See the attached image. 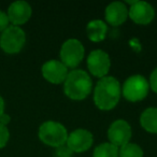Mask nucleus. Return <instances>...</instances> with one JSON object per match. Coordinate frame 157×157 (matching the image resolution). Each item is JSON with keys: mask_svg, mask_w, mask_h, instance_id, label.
<instances>
[{"mask_svg": "<svg viewBox=\"0 0 157 157\" xmlns=\"http://www.w3.org/2000/svg\"><path fill=\"white\" fill-rule=\"evenodd\" d=\"M42 75L52 84L63 83L68 75V68L59 60H48L42 66Z\"/></svg>", "mask_w": 157, "mask_h": 157, "instance_id": "obj_10", "label": "nucleus"}, {"mask_svg": "<svg viewBox=\"0 0 157 157\" xmlns=\"http://www.w3.org/2000/svg\"><path fill=\"white\" fill-rule=\"evenodd\" d=\"M128 15L136 24L147 25L154 20L155 11L150 3L145 1H136L129 8Z\"/></svg>", "mask_w": 157, "mask_h": 157, "instance_id": "obj_11", "label": "nucleus"}, {"mask_svg": "<svg viewBox=\"0 0 157 157\" xmlns=\"http://www.w3.org/2000/svg\"><path fill=\"white\" fill-rule=\"evenodd\" d=\"M94 142L92 132L83 128L75 129L72 131L67 139V146L72 153H82L87 151Z\"/></svg>", "mask_w": 157, "mask_h": 157, "instance_id": "obj_8", "label": "nucleus"}, {"mask_svg": "<svg viewBox=\"0 0 157 157\" xmlns=\"http://www.w3.org/2000/svg\"><path fill=\"white\" fill-rule=\"evenodd\" d=\"M87 67L94 76L100 78H105L111 67L109 55L102 50H94L87 57Z\"/></svg>", "mask_w": 157, "mask_h": 157, "instance_id": "obj_7", "label": "nucleus"}, {"mask_svg": "<svg viewBox=\"0 0 157 157\" xmlns=\"http://www.w3.org/2000/svg\"><path fill=\"white\" fill-rule=\"evenodd\" d=\"M105 20L112 26H120L128 16V9L127 7L121 1H115V2L110 3L107 7L105 12Z\"/></svg>", "mask_w": 157, "mask_h": 157, "instance_id": "obj_13", "label": "nucleus"}, {"mask_svg": "<svg viewBox=\"0 0 157 157\" xmlns=\"http://www.w3.org/2000/svg\"><path fill=\"white\" fill-rule=\"evenodd\" d=\"M118 157H143V151L138 144L127 143L118 150Z\"/></svg>", "mask_w": 157, "mask_h": 157, "instance_id": "obj_17", "label": "nucleus"}, {"mask_svg": "<svg viewBox=\"0 0 157 157\" xmlns=\"http://www.w3.org/2000/svg\"><path fill=\"white\" fill-rule=\"evenodd\" d=\"M9 24H10V21L9 17H8V14L0 10V31L1 33L5 31L10 26Z\"/></svg>", "mask_w": 157, "mask_h": 157, "instance_id": "obj_20", "label": "nucleus"}, {"mask_svg": "<svg viewBox=\"0 0 157 157\" xmlns=\"http://www.w3.org/2000/svg\"><path fill=\"white\" fill-rule=\"evenodd\" d=\"M31 7L28 2L18 0L11 3L8 9V17L13 26H21L29 21L31 16Z\"/></svg>", "mask_w": 157, "mask_h": 157, "instance_id": "obj_12", "label": "nucleus"}, {"mask_svg": "<svg viewBox=\"0 0 157 157\" xmlns=\"http://www.w3.org/2000/svg\"><path fill=\"white\" fill-rule=\"evenodd\" d=\"M93 157H118V147L109 143H101L94 151Z\"/></svg>", "mask_w": 157, "mask_h": 157, "instance_id": "obj_16", "label": "nucleus"}, {"mask_svg": "<svg viewBox=\"0 0 157 157\" xmlns=\"http://www.w3.org/2000/svg\"><path fill=\"white\" fill-rule=\"evenodd\" d=\"M26 35L21 27L9 26L0 36V48L7 54H17L24 48Z\"/></svg>", "mask_w": 157, "mask_h": 157, "instance_id": "obj_4", "label": "nucleus"}, {"mask_svg": "<svg viewBox=\"0 0 157 157\" xmlns=\"http://www.w3.org/2000/svg\"><path fill=\"white\" fill-rule=\"evenodd\" d=\"M10 138V132L8 130L7 126H3V125L0 124V148L5 147L7 145L8 141H9Z\"/></svg>", "mask_w": 157, "mask_h": 157, "instance_id": "obj_18", "label": "nucleus"}, {"mask_svg": "<svg viewBox=\"0 0 157 157\" xmlns=\"http://www.w3.org/2000/svg\"><path fill=\"white\" fill-rule=\"evenodd\" d=\"M10 121H11V117H10L8 114L3 113L2 115H1V117H0V124L3 125V126H6V125L9 124Z\"/></svg>", "mask_w": 157, "mask_h": 157, "instance_id": "obj_22", "label": "nucleus"}, {"mask_svg": "<svg viewBox=\"0 0 157 157\" xmlns=\"http://www.w3.org/2000/svg\"><path fill=\"white\" fill-rule=\"evenodd\" d=\"M73 153L68 148V146H59L56 148V152H55V157H72Z\"/></svg>", "mask_w": 157, "mask_h": 157, "instance_id": "obj_19", "label": "nucleus"}, {"mask_svg": "<svg viewBox=\"0 0 157 157\" xmlns=\"http://www.w3.org/2000/svg\"><path fill=\"white\" fill-rule=\"evenodd\" d=\"M150 86L153 90V92H155L157 94V68L154 69V71L152 72L150 78Z\"/></svg>", "mask_w": 157, "mask_h": 157, "instance_id": "obj_21", "label": "nucleus"}, {"mask_svg": "<svg viewBox=\"0 0 157 157\" xmlns=\"http://www.w3.org/2000/svg\"><path fill=\"white\" fill-rule=\"evenodd\" d=\"M121 84L113 76L99 78L94 90V101L98 109L109 111L115 108L121 98Z\"/></svg>", "mask_w": 157, "mask_h": 157, "instance_id": "obj_1", "label": "nucleus"}, {"mask_svg": "<svg viewBox=\"0 0 157 157\" xmlns=\"http://www.w3.org/2000/svg\"><path fill=\"white\" fill-rule=\"evenodd\" d=\"M92 78L84 70H72L63 82V92L72 100H83L92 90Z\"/></svg>", "mask_w": 157, "mask_h": 157, "instance_id": "obj_2", "label": "nucleus"}, {"mask_svg": "<svg viewBox=\"0 0 157 157\" xmlns=\"http://www.w3.org/2000/svg\"><path fill=\"white\" fill-rule=\"evenodd\" d=\"M39 138L44 144L59 147L65 145L68 139V132L66 127L63 124L54 121L44 122L39 128Z\"/></svg>", "mask_w": 157, "mask_h": 157, "instance_id": "obj_3", "label": "nucleus"}, {"mask_svg": "<svg viewBox=\"0 0 157 157\" xmlns=\"http://www.w3.org/2000/svg\"><path fill=\"white\" fill-rule=\"evenodd\" d=\"M5 113V100L1 96H0V117Z\"/></svg>", "mask_w": 157, "mask_h": 157, "instance_id": "obj_23", "label": "nucleus"}, {"mask_svg": "<svg viewBox=\"0 0 157 157\" xmlns=\"http://www.w3.org/2000/svg\"><path fill=\"white\" fill-rule=\"evenodd\" d=\"M108 138L110 143L115 145L116 147L123 146L129 143L131 138L130 125L124 120H117L111 124L108 129Z\"/></svg>", "mask_w": 157, "mask_h": 157, "instance_id": "obj_9", "label": "nucleus"}, {"mask_svg": "<svg viewBox=\"0 0 157 157\" xmlns=\"http://www.w3.org/2000/svg\"><path fill=\"white\" fill-rule=\"evenodd\" d=\"M87 37L93 42H100L105 40L107 36V25L105 22L100 20H94L87 24Z\"/></svg>", "mask_w": 157, "mask_h": 157, "instance_id": "obj_14", "label": "nucleus"}, {"mask_svg": "<svg viewBox=\"0 0 157 157\" xmlns=\"http://www.w3.org/2000/svg\"><path fill=\"white\" fill-rule=\"evenodd\" d=\"M140 124L147 132L157 133V108L144 110L140 116Z\"/></svg>", "mask_w": 157, "mask_h": 157, "instance_id": "obj_15", "label": "nucleus"}, {"mask_svg": "<svg viewBox=\"0 0 157 157\" xmlns=\"http://www.w3.org/2000/svg\"><path fill=\"white\" fill-rule=\"evenodd\" d=\"M150 88L147 80L143 75H131L125 81L122 88V94L130 102H138L146 97Z\"/></svg>", "mask_w": 157, "mask_h": 157, "instance_id": "obj_5", "label": "nucleus"}, {"mask_svg": "<svg viewBox=\"0 0 157 157\" xmlns=\"http://www.w3.org/2000/svg\"><path fill=\"white\" fill-rule=\"evenodd\" d=\"M84 46L76 39H69L61 45L60 59L67 68H76L84 57Z\"/></svg>", "mask_w": 157, "mask_h": 157, "instance_id": "obj_6", "label": "nucleus"}]
</instances>
